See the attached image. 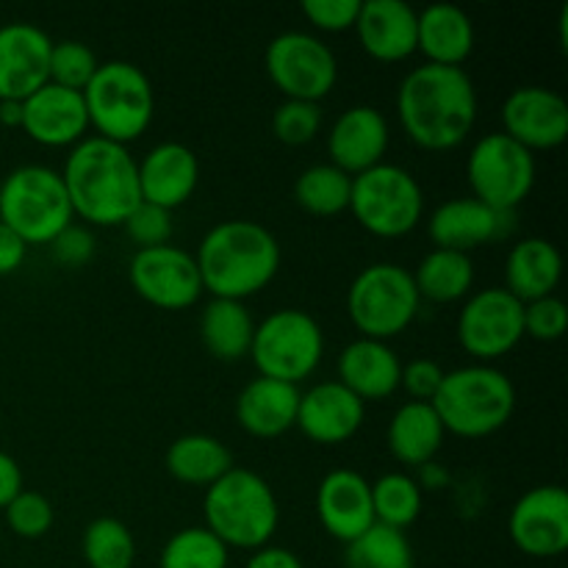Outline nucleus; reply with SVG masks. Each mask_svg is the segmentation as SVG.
<instances>
[{
  "mask_svg": "<svg viewBox=\"0 0 568 568\" xmlns=\"http://www.w3.org/2000/svg\"><path fill=\"white\" fill-rule=\"evenodd\" d=\"M405 136L422 150L444 153L469 139L477 122V89L464 67L419 64L397 89Z\"/></svg>",
  "mask_w": 568,
  "mask_h": 568,
  "instance_id": "nucleus-1",
  "label": "nucleus"
},
{
  "mask_svg": "<svg viewBox=\"0 0 568 568\" xmlns=\"http://www.w3.org/2000/svg\"><path fill=\"white\" fill-rule=\"evenodd\" d=\"M72 214L98 227H116L142 203L136 159L128 144L87 136L70 150L61 170Z\"/></svg>",
  "mask_w": 568,
  "mask_h": 568,
  "instance_id": "nucleus-2",
  "label": "nucleus"
},
{
  "mask_svg": "<svg viewBox=\"0 0 568 568\" xmlns=\"http://www.w3.org/2000/svg\"><path fill=\"white\" fill-rule=\"evenodd\" d=\"M194 261L211 297L244 303L275 281L281 270V244L258 222L225 220L205 233Z\"/></svg>",
  "mask_w": 568,
  "mask_h": 568,
  "instance_id": "nucleus-3",
  "label": "nucleus"
},
{
  "mask_svg": "<svg viewBox=\"0 0 568 568\" xmlns=\"http://www.w3.org/2000/svg\"><path fill=\"white\" fill-rule=\"evenodd\" d=\"M203 519L227 549L255 552L270 547L281 525V505L270 483L253 469L233 466L225 477L205 488Z\"/></svg>",
  "mask_w": 568,
  "mask_h": 568,
  "instance_id": "nucleus-4",
  "label": "nucleus"
},
{
  "mask_svg": "<svg viewBox=\"0 0 568 568\" xmlns=\"http://www.w3.org/2000/svg\"><path fill=\"white\" fill-rule=\"evenodd\" d=\"M433 410L444 430L458 438H486L503 430L516 410V386L505 372L488 364L444 372Z\"/></svg>",
  "mask_w": 568,
  "mask_h": 568,
  "instance_id": "nucleus-5",
  "label": "nucleus"
},
{
  "mask_svg": "<svg viewBox=\"0 0 568 568\" xmlns=\"http://www.w3.org/2000/svg\"><path fill=\"white\" fill-rule=\"evenodd\" d=\"M81 94L89 128L109 142H136L153 122V83L148 72L131 61H103Z\"/></svg>",
  "mask_w": 568,
  "mask_h": 568,
  "instance_id": "nucleus-6",
  "label": "nucleus"
},
{
  "mask_svg": "<svg viewBox=\"0 0 568 568\" xmlns=\"http://www.w3.org/2000/svg\"><path fill=\"white\" fill-rule=\"evenodd\" d=\"M72 220L64 181L53 166L22 164L0 183V222L26 244H50Z\"/></svg>",
  "mask_w": 568,
  "mask_h": 568,
  "instance_id": "nucleus-7",
  "label": "nucleus"
},
{
  "mask_svg": "<svg viewBox=\"0 0 568 568\" xmlns=\"http://www.w3.org/2000/svg\"><path fill=\"white\" fill-rule=\"evenodd\" d=\"M419 292L410 270L399 264H372L355 275L347 292V314L361 338L388 342L410 327L419 314Z\"/></svg>",
  "mask_w": 568,
  "mask_h": 568,
  "instance_id": "nucleus-8",
  "label": "nucleus"
},
{
  "mask_svg": "<svg viewBox=\"0 0 568 568\" xmlns=\"http://www.w3.org/2000/svg\"><path fill=\"white\" fill-rule=\"evenodd\" d=\"M355 222L372 236H408L425 214V192L419 181L399 164H377L353 178L349 209Z\"/></svg>",
  "mask_w": 568,
  "mask_h": 568,
  "instance_id": "nucleus-9",
  "label": "nucleus"
},
{
  "mask_svg": "<svg viewBox=\"0 0 568 568\" xmlns=\"http://www.w3.org/2000/svg\"><path fill=\"white\" fill-rule=\"evenodd\" d=\"M325 355V333L320 322L300 308L272 311L255 325L253 358L261 377L300 386L316 372Z\"/></svg>",
  "mask_w": 568,
  "mask_h": 568,
  "instance_id": "nucleus-10",
  "label": "nucleus"
},
{
  "mask_svg": "<svg viewBox=\"0 0 568 568\" xmlns=\"http://www.w3.org/2000/svg\"><path fill=\"white\" fill-rule=\"evenodd\" d=\"M471 197L488 209L510 214L530 197L536 186V155L510 136L486 133L475 142L466 159Z\"/></svg>",
  "mask_w": 568,
  "mask_h": 568,
  "instance_id": "nucleus-11",
  "label": "nucleus"
},
{
  "mask_svg": "<svg viewBox=\"0 0 568 568\" xmlns=\"http://www.w3.org/2000/svg\"><path fill=\"white\" fill-rule=\"evenodd\" d=\"M266 75L286 100L320 103L338 81V61L320 37L283 31L266 44Z\"/></svg>",
  "mask_w": 568,
  "mask_h": 568,
  "instance_id": "nucleus-12",
  "label": "nucleus"
},
{
  "mask_svg": "<svg viewBox=\"0 0 568 568\" xmlns=\"http://www.w3.org/2000/svg\"><path fill=\"white\" fill-rule=\"evenodd\" d=\"M525 338V303L503 286L469 294L458 314V342L480 364L497 361Z\"/></svg>",
  "mask_w": 568,
  "mask_h": 568,
  "instance_id": "nucleus-13",
  "label": "nucleus"
},
{
  "mask_svg": "<svg viewBox=\"0 0 568 568\" xmlns=\"http://www.w3.org/2000/svg\"><path fill=\"white\" fill-rule=\"evenodd\" d=\"M128 277L133 292L161 311L192 308L205 292L194 255L175 244L136 250L128 264Z\"/></svg>",
  "mask_w": 568,
  "mask_h": 568,
  "instance_id": "nucleus-14",
  "label": "nucleus"
},
{
  "mask_svg": "<svg viewBox=\"0 0 568 568\" xmlns=\"http://www.w3.org/2000/svg\"><path fill=\"white\" fill-rule=\"evenodd\" d=\"M510 541L527 558H558L568 549V494L564 486H536L516 499L508 516Z\"/></svg>",
  "mask_w": 568,
  "mask_h": 568,
  "instance_id": "nucleus-15",
  "label": "nucleus"
},
{
  "mask_svg": "<svg viewBox=\"0 0 568 568\" xmlns=\"http://www.w3.org/2000/svg\"><path fill=\"white\" fill-rule=\"evenodd\" d=\"M503 133L527 148L555 150L568 139V103L547 87H519L503 103Z\"/></svg>",
  "mask_w": 568,
  "mask_h": 568,
  "instance_id": "nucleus-16",
  "label": "nucleus"
},
{
  "mask_svg": "<svg viewBox=\"0 0 568 568\" xmlns=\"http://www.w3.org/2000/svg\"><path fill=\"white\" fill-rule=\"evenodd\" d=\"M53 39L31 22L0 26V100L22 103L48 83Z\"/></svg>",
  "mask_w": 568,
  "mask_h": 568,
  "instance_id": "nucleus-17",
  "label": "nucleus"
},
{
  "mask_svg": "<svg viewBox=\"0 0 568 568\" xmlns=\"http://www.w3.org/2000/svg\"><path fill=\"white\" fill-rule=\"evenodd\" d=\"M22 131L42 148H75L87 139L89 114L81 92L44 83L22 100Z\"/></svg>",
  "mask_w": 568,
  "mask_h": 568,
  "instance_id": "nucleus-18",
  "label": "nucleus"
},
{
  "mask_svg": "<svg viewBox=\"0 0 568 568\" xmlns=\"http://www.w3.org/2000/svg\"><path fill=\"white\" fill-rule=\"evenodd\" d=\"M388 120L375 105H353L342 111L327 131L331 164L349 178L383 164L388 150Z\"/></svg>",
  "mask_w": 568,
  "mask_h": 568,
  "instance_id": "nucleus-19",
  "label": "nucleus"
},
{
  "mask_svg": "<svg viewBox=\"0 0 568 568\" xmlns=\"http://www.w3.org/2000/svg\"><path fill=\"white\" fill-rule=\"evenodd\" d=\"M316 516L327 536L342 544H353L375 525L372 483L353 469L331 471L316 488Z\"/></svg>",
  "mask_w": 568,
  "mask_h": 568,
  "instance_id": "nucleus-20",
  "label": "nucleus"
},
{
  "mask_svg": "<svg viewBox=\"0 0 568 568\" xmlns=\"http://www.w3.org/2000/svg\"><path fill=\"white\" fill-rule=\"evenodd\" d=\"M366 405L338 381H325L300 394L297 425L303 436L314 444L336 447L349 442L361 430Z\"/></svg>",
  "mask_w": 568,
  "mask_h": 568,
  "instance_id": "nucleus-21",
  "label": "nucleus"
},
{
  "mask_svg": "<svg viewBox=\"0 0 568 568\" xmlns=\"http://www.w3.org/2000/svg\"><path fill=\"white\" fill-rule=\"evenodd\" d=\"M139 192L144 203L175 211L192 200L200 183V161L183 142H161L136 161Z\"/></svg>",
  "mask_w": 568,
  "mask_h": 568,
  "instance_id": "nucleus-22",
  "label": "nucleus"
},
{
  "mask_svg": "<svg viewBox=\"0 0 568 568\" xmlns=\"http://www.w3.org/2000/svg\"><path fill=\"white\" fill-rule=\"evenodd\" d=\"M508 216L503 211L488 209L475 197L447 200L438 205L427 220V236L442 250L466 253L497 242L508 231Z\"/></svg>",
  "mask_w": 568,
  "mask_h": 568,
  "instance_id": "nucleus-23",
  "label": "nucleus"
},
{
  "mask_svg": "<svg viewBox=\"0 0 568 568\" xmlns=\"http://www.w3.org/2000/svg\"><path fill=\"white\" fill-rule=\"evenodd\" d=\"M416 17L419 11L405 0H361L355 33L375 61H405L416 53Z\"/></svg>",
  "mask_w": 568,
  "mask_h": 568,
  "instance_id": "nucleus-24",
  "label": "nucleus"
},
{
  "mask_svg": "<svg viewBox=\"0 0 568 568\" xmlns=\"http://www.w3.org/2000/svg\"><path fill=\"white\" fill-rule=\"evenodd\" d=\"M336 372V381L347 392H353L361 403H381V399H388L394 392H399L403 361L388 347V342L355 338L338 355Z\"/></svg>",
  "mask_w": 568,
  "mask_h": 568,
  "instance_id": "nucleus-25",
  "label": "nucleus"
},
{
  "mask_svg": "<svg viewBox=\"0 0 568 568\" xmlns=\"http://www.w3.org/2000/svg\"><path fill=\"white\" fill-rule=\"evenodd\" d=\"M300 394V386L258 375L236 397L239 427L253 438L283 436L297 425Z\"/></svg>",
  "mask_w": 568,
  "mask_h": 568,
  "instance_id": "nucleus-26",
  "label": "nucleus"
},
{
  "mask_svg": "<svg viewBox=\"0 0 568 568\" xmlns=\"http://www.w3.org/2000/svg\"><path fill=\"white\" fill-rule=\"evenodd\" d=\"M416 50L427 64L464 67L475 50V22L453 3L427 6L416 17Z\"/></svg>",
  "mask_w": 568,
  "mask_h": 568,
  "instance_id": "nucleus-27",
  "label": "nucleus"
},
{
  "mask_svg": "<svg viewBox=\"0 0 568 568\" xmlns=\"http://www.w3.org/2000/svg\"><path fill=\"white\" fill-rule=\"evenodd\" d=\"M564 277V258L549 239L527 236L514 244L505 261V292L519 303L552 297Z\"/></svg>",
  "mask_w": 568,
  "mask_h": 568,
  "instance_id": "nucleus-28",
  "label": "nucleus"
},
{
  "mask_svg": "<svg viewBox=\"0 0 568 568\" xmlns=\"http://www.w3.org/2000/svg\"><path fill=\"white\" fill-rule=\"evenodd\" d=\"M444 438H447V430L433 405L414 403V399L399 405L386 430L388 453L403 466H414V469L436 460L444 447Z\"/></svg>",
  "mask_w": 568,
  "mask_h": 568,
  "instance_id": "nucleus-29",
  "label": "nucleus"
},
{
  "mask_svg": "<svg viewBox=\"0 0 568 568\" xmlns=\"http://www.w3.org/2000/svg\"><path fill=\"white\" fill-rule=\"evenodd\" d=\"M253 336L255 320L247 305L239 300L211 297L200 316V338L209 355H214L222 364H236L250 355Z\"/></svg>",
  "mask_w": 568,
  "mask_h": 568,
  "instance_id": "nucleus-30",
  "label": "nucleus"
},
{
  "mask_svg": "<svg viewBox=\"0 0 568 568\" xmlns=\"http://www.w3.org/2000/svg\"><path fill=\"white\" fill-rule=\"evenodd\" d=\"M166 471L183 486L209 488L220 477L233 469V453L214 436L205 433H189V436L175 438L166 449Z\"/></svg>",
  "mask_w": 568,
  "mask_h": 568,
  "instance_id": "nucleus-31",
  "label": "nucleus"
},
{
  "mask_svg": "<svg viewBox=\"0 0 568 568\" xmlns=\"http://www.w3.org/2000/svg\"><path fill=\"white\" fill-rule=\"evenodd\" d=\"M410 275H414L419 300H430V303L442 305L469 297L471 286H475L471 255L455 253V250L433 247Z\"/></svg>",
  "mask_w": 568,
  "mask_h": 568,
  "instance_id": "nucleus-32",
  "label": "nucleus"
},
{
  "mask_svg": "<svg viewBox=\"0 0 568 568\" xmlns=\"http://www.w3.org/2000/svg\"><path fill=\"white\" fill-rule=\"evenodd\" d=\"M353 178L333 164H314L294 181V200L314 216H338L349 209Z\"/></svg>",
  "mask_w": 568,
  "mask_h": 568,
  "instance_id": "nucleus-33",
  "label": "nucleus"
},
{
  "mask_svg": "<svg viewBox=\"0 0 568 568\" xmlns=\"http://www.w3.org/2000/svg\"><path fill=\"white\" fill-rule=\"evenodd\" d=\"M422 488L414 475L405 471H388L372 483V510H375V525L394 527V530H408L422 516Z\"/></svg>",
  "mask_w": 568,
  "mask_h": 568,
  "instance_id": "nucleus-34",
  "label": "nucleus"
},
{
  "mask_svg": "<svg viewBox=\"0 0 568 568\" xmlns=\"http://www.w3.org/2000/svg\"><path fill=\"white\" fill-rule=\"evenodd\" d=\"M347 568H414V547L408 536L394 527L372 525L364 536L347 544Z\"/></svg>",
  "mask_w": 568,
  "mask_h": 568,
  "instance_id": "nucleus-35",
  "label": "nucleus"
},
{
  "mask_svg": "<svg viewBox=\"0 0 568 568\" xmlns=\"http://www.w3.org/2000/svg\"><path fill=\"white\" fill-rule=\"evenodd\" d=\"M81 552L89 568H133L136 541L125 521L100 516L83 530Z\"/></svg>",
  "mask_w": 568,
  "mask_h": 568,
  "instance_id": "nucleus-36",
  "label": "nucleus"
},
{
  "mask_svg": "<svg viewBox=\"0 0 568 568\" xmlns=\"http://www.w3.org/2000/svg\"><path fill=\"white\" fill-rule=\"evenodd\" d=\"M231 549L209 527H183L159 555V568H227Z\"/></svg>",
  "mask_w": 568,
  "mask_h": 568,
  "instance_id": "nucleus-37",
  "label": "nucleus"
},
{
  "mask_svg": "<svg viewBox=\"0 0 568 568\" xmlns=\"http://www.w3.org/2000/svg\"><path fill=\"white\" fill-rule=\"evenodd\" d=\"M98 67L100 61L89 44L78 42V39H61V42H53V50H50L48 81L55 87L72 89V92H83Z\"/></svg>",
  "mask_w": 568,
  "mask_h": 568,
  "instance_id": "nucleus-38",
  "label": "nucleus"
},
{
  "mask_svg": "<svg viewBox=\"0 0 568 568\" xmlns=\"http://www.w3.org/2000/svg\"><path fill=\"white\" fill-rule=\"evenodd\" d=\"M322 131V109L320 103H305V100H283L272 111V133L277 142L288 148H303L314 142Z\"/></svg>",
  "mask_w": 568,
  "mask_h": 568,
  "instance_id": "nucleus-39",
  "label": "nucleus"
},
{
  "mask_svg": "<svg viewBox=\"0 0 568 568\" xmlns=\"http://www.w3.org/2000/svg\"><path fill=\"white\" fill-rule=\"evenodd\" d=\"M3 516L9 530L14 532V536L26 538V541H37V538L48 536L50 527H53L55 521L50 499L37 491H26V488L6 505Z\"/></svg>",
  "mask_w": 568,
  "mask_h": 568,
  "instance_id": "nucleus-40",
  "label": "nucleus"
},
{
  "mask_svg": "<svg viewBox=\"0 0 568 568\" xmlns=\"http://www.w3.org/2000/svg\"><path fill=\"white\" fill-rule=\"evenodd\" d=\"M122 227H125L128 236L139 244V250L161 247V244H170L172 239V211L159 209V205L144 203L142 200V203L128 214Z\"/></svg>",
  "mask_w": 568,
  "mask_h": 568,
  "instance_id": "nucleus-41",
  "label": "nucleus"
},
{
  "mask_svg": "<svg viewBox=\"0 0 568 568\" xmlns=\"http://www.w3.org/2000/svg\"><path fill=\"white\" fill-rule=\"evenodd\" d=\"M568 327V308L558 294L525 303V336L536 342H558Z\"/></svg>",
  "mask_w": 568,
  "mask_h": 568,
  "instance_id": "nucleus-42",
  "label": "nucleus"
},
{
  "mask_svg": "<svg viewBox=\"0 0 568 568\" xmlns=\"http://www.w3.org/2000/svg\"><path fill=\"white\" fill-rule=\"evenodd\" d=\"M303 14L316 31L325 33H338L355 28V20H358L361 0H305Z\"/></svg>",
  "mask_w": 568,
  "mask_h": 568,
  "instance_id": "nucleus-43",
  "label": "nucleus"
},
{
  "mask_svg": "<svg viewBox=\"0 0 568 568\" xmlns=\"http://www.w3.org/2000/svg\"><path fill=\"white\" fill-rule=\"evenodd\" d=\"M444 369L430 358H416L410 364H403V375H399V388L408 392L414 403H433L436 392L442 388Z\"/></svg>",
  "mask_w": 568,
  "mask_h": 568,
  "instance_id": "nucleus-44",
  "label": "nucleus"
},
{
  "mask_svg": "<svg viewBox=\"0 0 568 568\" xmlns=\"http://www.w3.org/2000/svg\"><path fill=\"white\" fill-rule=\"evenodd\" d=\"M53 258L64 266H83L92 261L94 255V236L87 227L70 225L48 244Z\"/></svg>",
  "mask_w": 568,
  "mask_h": 568,
  "instance_id": "nucleus-45",
  "label": "nucleus"
},
{
  "mask_svg": "<svg viewBox=\"0 0 568 568\" xmlns=\"http://www.w3.org/2000/svg\"><path fill=\"white\" fill-rule=\"evenodd\" d=\"M26 253H28V244L0 222V277L20 270L22 261H26Z\"/></svg>",
  "mask_w": 568,
  "mask_h": 568,
  "instance_id": "nucleus-46",
  "label": "nucleus"
},
{
  "mask_svg": "<svg viewBox=\"0 0 568 568\" xmlns=\"http://www.w3.org/2000/svg\"><path fill=\"white\" fill-rule=\"evenodd\" d=\"M22 491V469L9 453L0 449V514Z\"/></svg>",
  "mask_w": 568,
  "mask_h": 568,
  "instance_id": "nucleus-47",
  "label": "nucleus"
},
{
  "mask_svg": "<svg viewBox=\"0 0 568 568\" xmlns=\"http://www.w3.org/2000/svg\"><path fill=\"white\" fill-rule=\"evenodd\" d=\"M244 568H305L303 560L283 547H261L250 555Z\"/></svg>",
  "mask_w": 568,
  "mask_h": 568,
  "instance_id": "nucleus-48",
  "label": "nucleus"
},
{
  "mask_svg": "<svg viewBox=\"0 0 568 568\" xmlns=\"http://www.w3.org/2000/svg\"><path fill=\"white\" fill-rule=\"evenodd\" d=\"M416 483H419V488H444L449 483V475L436 464V460H430V464L419 466V477H416Z\"/></svg>",
  "mask_w": 568,
  "mask_h": 568,
  "instance_id": "nucleus-49",
  "label": "nucleus"
},
{
  "mask_svg": "<svg viewBox=\"0 0 568 568\" xmlns=\"http://www.w3.org/2000/svg\"><path fill=\"white\" fill-rule=\"evenodd\" d=\"M0 125L20 128L22 125V103H17V100H0Z\"/></svg>",
  "mask_w": 568,
  "mask_h": 568,
  "instance_id": "nucleus-50",
  "label": "nucleus"
}]
</instances>
